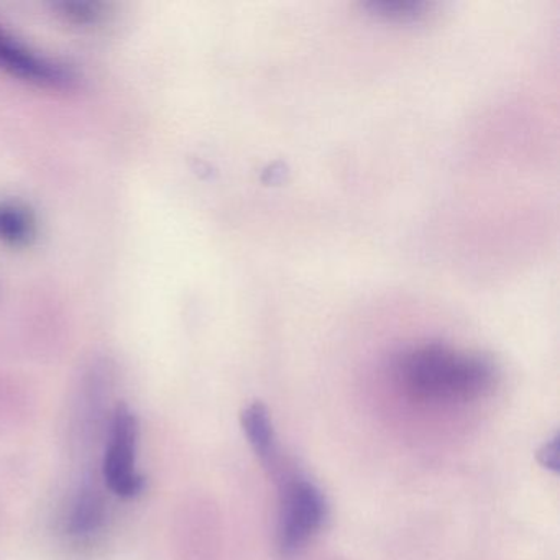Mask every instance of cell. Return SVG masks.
Returning <instances> with one entry per match:
<instances>
[{
  "label": "cell",
  "mask_w": 560,
  "mask_h": 560,
  "mask_svg": "<svg viewBox=\"0 0 560 560\" xmlns=\"http://www.w3.org/2000/svg\"><path fill=\"white\" fill-rule=\"evenodd\" d=\"M366 11L383 21L408 24L418 22L428 15L429 5L424 2H411V0H378L365 4Z\"/></svg>",
  "instance_id": "8"
},
{
  "label": "cell",
  "mask_w": 560,
  "mask_h": 560,
  "mask_svg": "<svg viewBox=\"0 0 560 560\" xmlns=\"http://www.w3.org/2000/svg\"><path fill=\"white\" fill-rule=\"evenodd\" d=\"M104 517V500L100 491L86 488L81 491L71 511L70 526L71 534H90L100 527Z\"/></svg>",
  "instance_id": "7"
},
{
  "label": "cell",
  "mask_w": 560,
  "mask_h": 560,
  "mask_svg": "<svg viewBox=\"0 0 560 560\" xmlns=\"http://www.w3.org/2000/svg\"><path fill=\"white\" fill-rule=\"evenodd\" d=\"M327 503L323 491L298 474L281 478L277 547L291 557L307 546L326 523Z\"/></svg>",
  "instance_id": "2"
},
{
  "label": "cell",
  "mask_w": 560,
  "mask_h": 560,
  "mask_svg": "<svg viewBox=\"0 0 560 560\" xmlns=\"http://www.w3.org/2000/svg\"><path fill=\"white\" fill-rule=\"evenodd\" d=\"M137 434L136 415L126 405L117 406L104 458V478L107 487L122 498L137 497L145 487V478L136 468Z\"/></svg>",
  "instance_id": "3"
},
{
  "label": "cell",
  "mask_w": 560,
  "mask_h": 560,
  "mask_svg": "<svg viewBox=\"0 0 560 560\" xmlns=\"http://www.w3.org/2000/svg\"><path fill=\"white\" fill-rule=\"evenodd\" d=\"M537 457H539V462L544 467L552 471L559 470V438L556 435V438L547 441L542 448H540Z\"/></svg>",
  "instance_id": "10"
},
{
  "label": "cell",
  "mask_w": 560,
  "mask_h": 560,
  "mask_svg": "<svg viewBox=\"0 0 560 560\" xmlns=\"http://www.w3.org/2000/svg\"><path fill=\"white\" fill-rule=\"evenodd\" d=\"M37 235L34 212L19 201H0V242L9 247L24 248Z\"/></svg>",
  "instance_id": "6"
},
{
  "label": "cell",
  "mask_w": 560,
  "mask_h": 560,
  "mask_svg": "<svg viewBox=\"0 0 560 560\" xmlns=\"http://www.w3.org/2000/svg\"><path fill=\"white\" fill-rule=\"evenodd\" d=\"M406 395L428 405H465L483 398L497 382V369L478 353L442 343L415 347L396 362Z\"/></svg>",
  "instance_id": "1"
},
{
  "label": "cell",
  "mask_w": 560,
  "mask_h": 560,
  "mask_svg": "<svg viewBox=\"0 0 560 560\" xmlns=\"http://www.w3.org/2000/svg\"><path fill=\"white\" fill-rule=\"evenodd\" d=\"M241 421L255 455L268 467H275L278 464L277 438L268 409L261 402H252L242 411Z\"/></svg>",
  "instance_id": "5"
},
{
  "label": "cell",
  "mask_w": 560,
  "mask_h": 560,
  "mask_svg": "<svg viewBox=\"0 0 560 560\" xmlns=\"http://www.w3.org/2000/svg\"><path fill=\"white\" fill-rule=\"evenodd\" d=\"M61 19L77 27L96 25L104 18V4L101 2H58L54 5Z\"/></svg>",
  "instance_id": "9"
},
{
  "label": "cell",
  "mask_w": 560,
  "mask_h": 560,
  "mask_svg": "<svg viewBox=\"0 0 560 560\" xmlns=\"http://www.w3.org/2000/svg\"><path fill=\"white\" fill-rule=\"evenodd\" d=\"M0 71L44 90H73L78 74L60 61L42 57L0 25Z\"/></svg>",
  "instance_id": "4"
}]
</instances>
